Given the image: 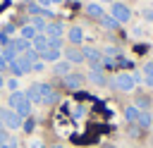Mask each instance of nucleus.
I'll list each match as a JSON object with an SVG mask.
<instances>
[{"label":"nucleus","instance_id":"f257e3e1","mask_svg":"<svg viewBox=\"0 0 153 148\" xmlns=\"http://www.w3.org/2000/svg\"><path fill=\"white\" fill-rule=\"evenodd\" d=\"M26 98L31 103H41V105H53L57 103V91L50 84H31L26 88Z\"/></svg>","mask_w":153,"mask_h":148},{"label":"nucleus","instance_id":"f03ea898","mask_svg":"<svg viewBox=\"0 0 153 148\" xmlns=\"http://www.w3.org/2000/svg\"><path fill=\"white\" fill-rule=\"evenodd\" d=\"M10 107L24 119V117H31V100L26 98V93H22V91H12V95H10Z\"/></svg>","mask_w":153,"mask_h":148},{"label":"nucleus","instance_id":"7ed1b4c3","mask_svg":"<svg viewBox=\"0 0 153 148\" xmlns=\"http://www.w3.org/2000/svg\"><path fill=\"white\" fill-rule=\"evenodd\" d=\"M0 122H2L7 129H19V127H22V117H19L12 107H2V110H0Z\"/></svg>","mask_w":153,"mask_h":148},{"label":"nucleus","instance_id":"20e7f679","mask_svg":"<svg viewBox=\"0 0 153 148\" xmlns=\"http://www.w3.org/2000/svg\"><path fill=\"white\" fill-rule=\"evenodd\" d=\"M117 24H127L131 19V10L124 5V2H112V14H110Z\"/></svg>","mask_w":153,"mask_h":148},{"label":"nucleus","instance_id":"39448f33","mask_svg":"<svg viewBox=\"0 0 153 148\" xmlns=\"http://www.w3.org/2000/svg\"><path fill=\"white\" fill-rule=\"evenodd\" d=\"M10 67H12V72H14L17 76H22V74H26V72H31V69H33V62L22 53L17 60H12V62H10Z\"/></svg>","mask_w":153,"mask_h":148},{"label":"nucleus","instance_id":"423d86ee","mask_svg":"<svg viewBox=\"0 0 153 148\" xmlns=\"http://www.w3.org/2000/svg\"><path fill=\"white\" fill-rule=\"evenodd\" d=\"M112 86H115L117 91H131V88L136 86V81H134V74H127V72L117 74V76L112 79Z\"/></svg>","mask_w":153,"mask_h":148},{"label":"nucleus","instance_id":"0eeeda50","mask_svg":"<svg viewBox=\"0 0 153 148\" xmlns=\"http://www.w3.org/2000/svg\"><path fill=\"white\" fill-rule=\"evenodd\" d=\"M84 60H88V62H91V69H96V67H100V62H103V53L96 50V48H84Z\"/></svg>","mask_w":153,"mask_h":148},{"label":"nucleus","instance_id":"6e6552de","mask_svg":"<svg viewBox=\"0 0 153 148\" xmlns=\"http://www.w3.org/2000/svg\"><path fill=\"white\" fill-rule=\"evenodd\" d=\"M62 84H65L67 88L76 91V88H81V84H84V74H74V72H69L67 76H62Z\"/></svg>","mask_w":153,"mask_h":148},{"label":"nucleus","instance_id":"1a4fd4ad","mask_svg":"<svg viewBox=\"0 0 153 148\" xmlns=\"http://www.w3.org/2000/svg\"><path fill=\"white\" fill-rule=\"evenodd\" d=\"M31 45H33V50L41 55V53H45V50L50 48V38H48L45 33H36V38L31 41Z\"/></svg>","mask_w":153,"mask_h":148},{"label":"nucleus","instance_id":"9d476101","mask_svg":"<svg viewBox=\"0 0 153 148\" xmlns=\"http://www.w3.org/2000/svg\"><path fill=\"white\" fill-rule=\"evenodd\" d=\"M65 57H67L69 64H79V62H84V50H79V48H67V50H65Z\"/></svg>","mask_w":153,"mask_h":148},{"label":"nucleus","instance_id":"9b49d317","mask_svg":"<svg viewBox=\"0 0 153 148\" xmlns=\"http://www.w3.org/2000/svg\"><path fill=\"white\" fill-rule=\"evenodd\" d=\"M62 31H65V29H62L60 21H50V24H45V31H43V33H45L48 38H60Z\"/></svg>","mask_w":153,"mask_h":148},{"label":"nucleus","instance_id":"f8f14e48","mask_svg":"<svg viewBox=\"0 0 153 148\" xmlns=\"http://www.w3.org/2000/svg\"><path fill=\"white\" fill-rule=\"evenodd\" d=\"M88 81L96 84V86H105V74H103V67H96L88 72Z\"/></svg>","mask_w":153,"mask_h":148},{"label":"nucleus","instance_id":"ddd939ff","mask_svg":"<svg viewBox=\"0 0 153 148\" xmlns=\"http://www.w3.org/2000/svg\"><path fill=\"white\" fill-rule=\"evenodd\" d=\"M67 38H69V43L79 45V43L84 41V31H81V26H72V29H69V33H67Z\"/></svg>","mask_w":153,"mask_h":148},{"label":"nucleus","instance_id":"4468645a","mask_svg":"<svg viewBox=\"0 0 153 148\" xmlns=\"http://www.w3.org/2000/svg\"><path fill=\"white\" fill-rule=\"evenodd\" d=\"M136 127H139V129H151V112H148V110H141V112H139Z\"/></svg>","mask_w":153,"mask_h":148},{"label":"nucleus","instance_id":"2eb2a0df","mask_svg":"<svg viewBox=\"0 0 153 148\" xmlns=\"http://www.w3.org/2000/svg\"><path fill=\"white\" fill-rule=\"evenodd\" d=\"M10 45H12V50L17 55H22V53L29 50V41H24V38H14V41H10Z\"/></svg>","mask_w":153,"mask_h":148},{"label":"nucleus","instance_id":"dca6fc26","mask_svg":"<svg viewBox=\"0 0 153 148\" xmlns=\"http://www.w3.org/2000/svg\"><path fill=\"white\" fill-rule=\"evenodd\" d=\"M139 112H141V110H139L136 105H127V107H124V119H127L129 124H136V117H139Z\"/></svg>","mask_w":153,"mask_h":148},{"label":"nucleus","instance_id":"f3484780","mask_svg":"<svg viewBox=\"0 0 153 148\" xmlns=\"http://www.w3.org/2000/svg\"><path fill=\"white\" fill-rule=\"evenodd\" d=\"M86 14H88V17H93V19H100L105 12H103V7H100L98 2H91V5H86Z\"/></svg>","mask_w":153,"mask_h":148},{"label":"nucleus","instance_id":"a211bd4d","mask_svg":"<svg viewBox=\"0 0 153 148\" xmlns=\"http://www.w3.org/2000/svg\"><path fill=\"white\" fill-rule=\"evenodd\" d=\"M38 57H43L45 62H57V57H60V48H53V45H50V48H48L45 53H41Z\"/></svg>","mask_w":153,"mask_h":148},{"label":"nucleus","instance_id":"6ab92c4d","mask_svg":"<svg viewBox=\"0 0 153 148\" xmlns=\"http://www.w3.org/2000/svg\"><path fill=\"white\" fill-rule=\"evenodd\" d=\"M69 67H72V64H69L67 60H62V62H55V74H60V76H67V74H69Z\"/></svg>","mask_w":153,"mask_h":148},{"label":"nucleus","instance_id":"aec40b11","mask_svg":"<svg viewBox=\"0 0 153 148\" xmlns=\"http://www.w3.org/2000/svg\"><path fill=\"white\" fill-rule=\"evenodd\" d=\"M98 21H100V24H103V26H105V29H110V31H115V29H117V26H120V24H117V21H115V19H112V17H108V14H103V17H100V19H98Z\"/></svg>","mask_w":153,"mask_h":148},{"label":"nucleus","instance_id":"412c9836","mask_svg":"<svg viewBox=\"0 0 153 148\" xmlns=\"http://www.w3.org/2000/svg\"><path fill=\"white\" fill-rule=\"evenodd\" d=\"M36 33H38V31H36L31 24H26V26L22 29V38H24V41H33V38H36Z\"/></svg>","mask_w":153,"mask_h":148},{"label":"nucleus","instance_id":"4be33fe9","mask_svg":"<svg viewBox=\"0 0 153 148\" xmlns=\"http://www.w3.org/2000/svg\"><path fill=\"white\" fill-rule=\"evenodd\" d=\"M143 79L148 86H153V62H146L143 64Z\"/></svg>","mask_w":153,"mask_h":148},{"label":"nucleus","instance_id":"5701e85b","mask_svg":"<svg viewBox=\"0 0 153 148\" xmlns=\"http://www.w3.org/2000/svg\"><path fill=\"white\" fill-rule=\"evenodd\" d=\"M31 26H33L38 33H43V31H45V21H43V19H38V17H33V19H31Z\"/></svg>","mask_w":153,"mask_h":148},{"label":"nucleus","instance_id":"b1692460","mask_svg":"<svg viewBox=\"0 0 153 148\" xmlns=\"http://www.w3.org/2000/svg\"><path fill=\"white\" fill-rule=\"evenodd\" d=\"M31 12H33V14H41V17H53L50 10H43V7H38V5H31Z\"/></svg>","mask_w":153,"mask_h":148},{"label":"nucleus","instance_id":"393cba45","mask_svg":"<svg viewBox=\"0 0 153 148\" xmlns=\"http://www.w3.org/2000/svg\"><path fill=\"white\" fill-rule=\"evenodd\" d=\"M33 124H36V119H33V117H26V122H22V127H24V131H26V134H31V131H33Z\"/></svg>","mask_w":153,"mask_h":148},{"label":"nucleus","instance_id":"a878e982","mask_svg":"<svg viewBox=\"0 0 153 148\" xmlns=\"http://www.w3.org/2000/svg\"><path fill=\"white\" fill-rule=\"evenodd\" d=\"M148 105H151V100H148V98H143V95H139V98H136V107H139V110H146Z\"/></svg>","mask_w":153,"mask_h":148},{"label":"nucleus","instance_id":"bb28decb","mask_svg":"<svg viewBox=\"0 0 153 148\" xmlns=\"http://www.w3.org/2000/svg\"><path fill=\"white\" fill-rule=\"evenodd\" d=\"M2 143H7V134H5V124L0 122V146Z\"/></svg>","mask_w":153,"mask_h":148},{"label":"nucleus","instance_id":"cd10ccee","mask_svg":"<svg viewBox=\"0 0 153 148\" xmlns=\"http://www.w3.org/2000/svg\"><path fill=\"white\" fill-rule=\"evenodd\" d=\"M7 64H10V62H7V60H5V55H2V53H0V72H2V69H5V67H7Z\"/></svg>","mask_w":153,"mask_h":148},{"label":"nucleus","instance_id":"c85d7f7f","mask_svg":"<svg viewBox=\"0 0 153 148\" xmlns=\"http://www.w3.org/2000/svg\"><path fill=\"white\" fill-rule=\"evenodd\" d=\"M12 31H14V26H12V24H5V29H2V33L7 36V33H12Z\"/></svg>","mask_w":153,"mask_h":148},{"label":"nucleus","instance_id":"c756f323","mask_svg":"<svg viewBox=\"0 0 153 148\" xmlns=\"http://www.w3.org/2000/svg\"><path fill=\"white\" fill-rule=\"evenodd\" d=\"M7 86H10V91H17V79H10Z\"/></svg>","mask_w":153,"mask_h":148},{"label":"nucleus","instance_id":"7c9ffc66","mask_svg":"<svg viewBox=\"0 0 153 148\" xmlns=\"http://www.w3.org/2000/svg\"><path fill=\"white\" fill-rule=\"evenodd\" d=\"M143 19H148V21H153V10H146V12H143Z\"/></svg>","mask_w":153,"mask_h":148},{"label":"nucleus","instance_id":"2f4dec72","mask_svg":"<svg viewBox=\"0 0 153 148\" xmlns=\"http://www.w3.org/2000/svg\"><path fill=\"white\" fill-rule=\"evenodd\" d=\"M33 69H36V72H41V69H43V62H41V60H38V62H33Z\"/></svg>","mask_w":153,"mask_h":148},{"label":"nucleus","instance_id":"473e14b6","mask_svg":"<svg viewBox=\"0 0 153 148\" xmlns=\"http://www.w3.org/2000/svg\"><path fill=\"white\" fill-rule=\"evenodd\" d=\"M31 148H43V143L41 141H31Z\"/></svg>","mask_w":153,"mask_h":148},{"label":"nucleus","instance_id":"72a5a7b5","mask_svg":"<svg viewBox=\"0 0 153 148\" xmlns=\"http://www.w3.org/2000/svg\"><path fill=\"white\" fill-rule=\"evenodd\" d=\"M2 86H5V79H2V74H0V88H2Z\"/></svg>","mask_w":153,"mask_h":148},{"label":"nucleus","instance_id":"f704fd0d","mask_svg":"<svg viewBox=\"0 0 153 148\" xmlns=\"http://www.w3.org/2000/svg\"><path fill=\"white\" fill-rule=\"evenodd\" d=\"M50 148H62V146H60V143H55V146H50Z\"/></svg>","mask_w":153,"mask_h":148},{"label":"nucleus","instance_id":"c9c22d12","mask_svg":"<svg viewBox=\"0 0 153 148\" xmlns=\"http://www.w3.org/2000/svg\"><path fill=\"white\" fill-rule=\"evenodd\" d=\"M103 148H115V146H110V143H105V146H103Z\"/></svg>","mask_w":153,"mask_h":148},{"label":"nucleus","instance_id":"e433bc0d","mask_svg":"<svg viewBox=\"0 0 153 148\" xmlns=\"http://www.w3.org/2000/svg\"><path fill=\"white\" fill-rule=\"evenodd\" d=\"M151 129H153V115H151Z\"/></svg>","mask_w":153,"mask_h":148},{"label":"nucleus","instance_id":"4c0bfd02","mask_svg":"<svg viewBox=\"0 0 153 148\" xmlns=\"http://www.w3.org/2000/svg\"><path fill=\"white\" fill-rule=\"evenodd\" d=\"M105 2H112V0H105Z\"/></svg>","mask_w":153,"mask_h":148}]
</instances>
